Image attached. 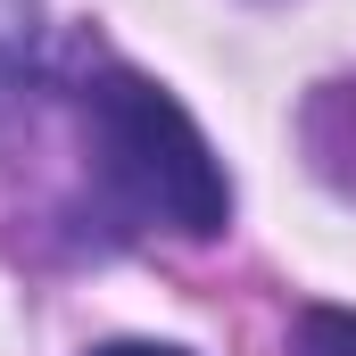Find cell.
<instances>
[{"label":"cell","instance_id":"cell-3","mask_svg":"<svg viewBox=\"0 0 356 356\" xmlns=\"http://www.w3.org/2000/svg\"><path fill=\"white\" fill-rule=\"evenodd\" d=\"M33 50H42V0H0V116L33 75Z\"/></svg>","mask_w":356,"mask_h":356},{"label":"cell","instance_id":"cell-4","mask_svg":"<svg viewBox=\"0 0 356 356\" xmlns=\"http://www.w3.org/2000/svg\"><path fill=\"white\" fill-rule=\"evenodd\" d=\"M290 356H356V315L348 307H307L298 332H290Z\"/></svg>","mask_w":356,"mask_h":356},{"label":"cell","instance_id":"cell-2","mask_svg":"<svg viewBox=\"0 0 356 356\" xmlns=\"http://www.w3.org/2000/svg\"><path fill=\"white\" fill-rule=\"evenodd\" d=\"M307 149H315L323 182L356 199V83H323L307 99Z\"/></svg>","mask_w":356,"mask_h":356},{"label":"cell","instance_id":"cell-1","mask_svg":"<svg viewBox=\"0 0 356 356\" xmlns=\"http://www.w3.org/2000/svg\"><path fill=\"white\" fill-rule=\"evenodd\" d=\"M83 149L99 191L149 232L216 241L232 224V182L166 83H149L133 67H99L83 83Z\"/></svg>","mask_w":356,"mask_h":356},{"label":"cell","instance_id":"cell-5","mask_svg":"<svg viewBox=\"0 0 356 356\" xmlns=\"http://www.w3.org/2000/svg\"><path fill=\"white\" fill-rule=\"evenodd\" d=\"M91 356H191V348H166V340H99Z\"/></svg>","mask_w":356,"mask_h":356}]
</instances>
